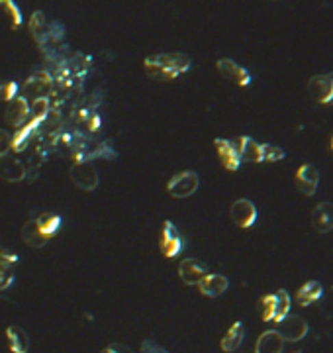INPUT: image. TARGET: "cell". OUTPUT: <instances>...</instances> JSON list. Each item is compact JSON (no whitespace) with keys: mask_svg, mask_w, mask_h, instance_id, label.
<instances>
[{"mask_svg":"<svg viewBox=\"0 0 333 353\" xmlns=\"http://www.w3.org/2000/svg\"><path fill=\"white\" fill-rule=\"evenodd\" d=\"M143 69L153 81H175L190 69V57L186 54H155L143 61Z\"/></svg>","mask_w":333,"mask_h":353,"instance_id":"cell-1","label":"cell"},{"mask_svg":"<svg viewBox=\"0 0 333 353\" xmlns=\"http://www.w3.org/2000/svg\"><path fill=\"white\" fill-rule=\"evenodd\" d=\"M63 220L57 214L51 212H43L38 218H32L24 224L22 228V240L29 245V247H43L51 238H56L57 231L61 228Z\"/></svg>","mask_w":333,"mask_h":353,"instance_id":"cell-2","label":"cell"},{"mask_svg":"<svg viewBox=\"0 0 333 353\" xmlns=\"http://www.w3.org/2000/svg\"><path fill=\"white\" fill-rule=\"evenodd\" d=\"M159 245H161V253L166 259H175L177 255H181V251L184 249V238L171 220L163 222L161 236H159Z\"/></svg>","mask_w":333,"mask_h":353,"instance_id":"cell-3","label":"cell"},{"mask_svg":"<svg viewBox=\"0 0 333 353\" xmlns=\"http://www.w3.org/2000/svg\"><path fill=\"white\" fill-rule=\"evenodd\" d=\"M308 322H306L302 316H298V314H288L286 318H282L280 322H278V336L284 340V343L288 341V343H298V341H302L308 336Z\"/></svg>","mask_w":333,"mask_h":353,"instance_id":"cell-4","label":"cell"},{"mask_svg":"<svg viewBox=\"0 0 333 353\" xmlns=\"http://www.w3.org/2000/svg\"><path fill=\"white\" fill-rule=\"evenodd\" d=\"M198 185H200V179H198L195 171H182V173H177L169 181L166 190L175 198H188L198 190Z\"/></svg>","mask_w":333,"mask_h":353,"instance_id":"cell-5","label":"cell"},{"mask_svg":"<svg viewBox=\"0 0 333 353\" xmlns=\"http://www.w3.org/2000/svg\"><path fill=\"white\" fill-rule=\"evenodd\" d=\"M308 93L318 104H330L333 102V79L330 75H314L308 82Z\"/></svg>","mask_w":333,"mask_h":353,"instance_id":"cell-6","label":"cell"},{"mask_svg":"<svg viewBox=\"0 0 333 353\" xmlns=\"http://www.w3.org/2000/svg\"><path fill=\"white\" fill-rule=\"evenodd\" d=\"M216 69H218V73L222 75L223 79L232 81L237 87H249L251 84L249 71L245 67H241V65H237L234 59H227V57L218 59Z\"/></svg>","mask_w":333,"mask_h":353,"instance_id":"cell-7","label":"cell"},{"mask_svg":"<svg viewBox=\"0 0 333 353\" xmlns=\"http://www.w3.org/2000/svg\"><path fill=\"white\" fill-rule=\"evenodd\" d=\"M230 216H232V222L236 224L237 228L247 230V228H251L257 222V208L247 198H239V201L232 204Z\"/></svg>","mask_w":333,"mask_h":353,"instance_id":"cell-8","label":"cell"},{"mask_svg":"<svg viewBox=\"0 0 333 353\" xmlns=\"http://www.w3.org/2000/svg\"><path fill=\"white\" fill-rule=\"evenodd\" d=\"M294 183H296V189L300 190L304 196H314L319 185V171L316 165L304 163L294 175Z\"/></svg>","mask_w":333,"mask_h":353,"instance_id":"cell-9","label":"cell"},{"mask_svg":"<svg viewBox=\"0 0 333 353\" xmlns=\"http://www.w3.org/2000/svg\"><path fill=\"white\" fill-rule=\"evenodd\" d=\"M71 181L81 190H95L98 187V171L92 163H75L71 169Z\"/></svg>","mask_w":333,"mask_h":353,"instance_id":"cell-10","label":"cell"},{"mask_svg":"<svg viewBox=\"0 0 333 353\" xmlns=\"http://www.w3.org/2000/svg\"><path fill=\"white\" fill-rule=\"evenodd\" d=\"M239 159L245 163H261L263 161V144H257L253 137L239 136L234 139Z\"/></svg>","mask_w":333,"mask_h":353,"instance_id":"cell-11","label":"cell"},{"mask_svg":"<svg viewBox=\"0 0 333 353\" xmlns=\"http://www.w3.org/2000/svg\"><path fill=\"white\" fill-rule=\"evenodd\" d=\"M208 267L206 263L198 261V259H184L181 265H179V277L182 279L184 285H196L208 275Z\"/></svg>","mask_w":333,"mask_h":353,"instance_id":"cell-12","label":"cell"},{"mask_svg":"<svg viewBox=\"0 0 333 353\" xmlns=\"http://www.w3.org/2000/svg\"><path fill=\"white\" fill-rule=\"evenodd\" d=\"M29 118V102L26 96H16L14 100L8 104V109L4 112V120L6 124L14 126V128H22L28 122Z\"/></svg>","mask_w":333,"mask_h":353,"instance_id":"cell-13","label":"cell"},{"mask_svg":"<svg viewBox=\"0 0 333 353\" xmlns=\"http://www.w3.org/2000/svg\"><path fill=\"white\" fill-rule=\"evenodd\" d=\"M0 179L6 183H20L26 179V167L14 155L0 157Z\"/></svg>","mask_w":333,"mask_h":353,"instance_id":"cell-14","label":"cell"},{"mask_svg":"<svg viewBox=\"0 0 333 353\" xmlns=\"http://www.w3.org/2000/svg\"><path fill=\"white\" fill-rule=\"evenodd\" d=\"M198 288H200V295L208 297V299H216L223 295L227 288H230V281L227 277L223 275H218V273H208L200 283H198Z\"/></svg>","mask_w":333,"mask_h":353,"instance_id":"cell-15","label":"cell"},{"mask_svg":"<svg viewBox=\"0 0 333 353\" xmlns=\"http://www.w3.org/2000/svg\"><path fill=\"white\" fill-rule=\"evenodd\" d=\"M214 146H216L218 157H220V161H222L223 167H225L227 171H237L239 165H241V159H239V153H237L234 141H232V139H222V137H218V139L214 141Z\"/></svg>","mask_w":333,"mask_h":353,"instance_id":"cell-16","label":"cell"},{"mask_svg":"<svg viewBox=\"0 0 333 353\" xmlns=\"http://www.w3.org/2000/svg\"><path fill=\"white\" fill-rule=\"evenodd\" d=\"M312 226L319 234L333 230V203H319L312 210Z\"/></svg>","mask_w":333,"mask_h":353,"instance_id":"cell-17","label":"cell"},{"mask_svg":"<svg viewBox=\"0 0 333 353\" xmlns=\"http://www.w3.org/2000/svg\"><path fill=\"white\" fill-rule=\"evenodd\" d=\"M38 130H40V124L32 122V120H28L22 128H18L16 134L12 136V150L16 153H22V151L28 150L34 136L38 134Z\"/></svg>","mask_w":333,"mask_h":353,"instance_id":"cell-18","label":"cell"},{"mask_svg":"<svg viewBox=\"0 0 333 353\" xmlns=\"http://www.w3.org/2000/svg\"><path fill=\"white\" fill-rule=\"evenodd\" d=\"M284 352V340L278 336L277 330H267L259 336L255 353H282Z\"/></svg>","mask_w":333,"mask_h":353,"instance_id":"cell-19","label":"cell"},{"mask_svg":"<svg viewBox=\"0 0 333 353\" xmlns=\"http://www.w3.org/2000/svg\"><path fill=\"white\" fill-rule=\"evenodd\" d=\"M321 295H323V286L319 281H308L304 285L300 286L298 291H296V302L300 304V306H310V304H314L316 300L321 299Z\"/></svg>","mask_w":333,"mask_h":353,"instance_id":"cell-20","label":"cell"},{"mask_svg":"<svg viewBox=\"0 0 333 353\" xmlns=\"http://www.w3.org/2000/svg\"><path fill=\"white\" fill-rule=\"evenodd\" d=\"M6 340L10 345L12 353H28L29 352V338L24 332V328L10 326L6 330Z\"/></svg>","mask_w":333,"mask_h":353,"instance_id":"cell-21","label":"cell"},{"mask_svg":"<svg viewBox=\"0 0 333 353\" xmlns=\"http://www.w3.org/2000/svg\"><path fill=\"white\" fill-rule=\"evenodd\" d=\"M51 89V77L47 73H38L32 75L28 81L24 82L26 95H34L36 98H43V95Z\"/></svg>","mask_w":333,"mask_h":353,"instance_id":"cell-22","label":"cell"},{"mask_svg":"<svg viewBox=\"0 0 333 353\" xmlns=\"http://www.w3.org/2000/svg\"><path fill=\"white\" fill-rule=\"evenodd\" d=\"M243 340H245L243 324H241V322H236V324H232L230 330L225 332V336H223L222 341H220V345H222V350L225 353H232L236 352L237 348L243 343Z\"/></svg>","mask_w":333,"mask_h":353,"instance_id":"cell-23","label":"cell"},{"mask_svg":"<svg viewBox=\"0 0 333 353\" xmlns=\"http://www.w3.org/2000/svg\"><path fill=\"white\" fill-rule=\"evenodd\" d=\"M28 26L29 34L36 38V41L40 43V47H42L43 43H47V18H45V14L42 10L32 14Z\"/></svg>","mask_w":333,"mask_h":353,"instance_id":"cell-24","label":"cell"},{"mask_svg":"<svg viewBox=\"0 0 333 353\" xmlns=\"http://www.w3.org/2000/svg\"><path fill=\"white\" fill-rule=\"evenodd\" d=\"M257 308H259L263 322H275V318H277V299H275V295H264L263 299H259Z\"/></svg>","mask_w":333,"mask_h":353,"instance_id":"cell-25","label":"cell"},{"mask_svg":"<svg viewBox=\"0 0 333 353\" xmlns=\"http://www.w3.org/2000/svg\"><path fill=\"white\" fill-rule=\"evenodd\" d=\"M49 110H51V104H49V98H34V104L29 106V114H32V122L40 124L42 126L43 120L47 118V114H49Z\"/></svg>","mask_w":333,"mask_h":353,"instance_id":"cell-26","label":"cell"},{"mask_svg":"<svg viewBox=\"0 0 333 353\" xmlns=\"http://www.w3.org/2000/svg\"><path fill=\"white\" fill-rule=\"evenodd\" d=\"M0 8L2 12L6 14L8 22H10V30H18L22 26V12H20V6L12 2V0H0Z\"/></svg>","mask_w":333,"mask_h":353,"instance_id":"cell-27","label":"cell"},{"mask_svg":"<svg viewBox=\"0 0 333 353\" xmlns=\"http://www.w3.org/2000/svg\"><path fill=\"white\" fill-rule=\"evenodd\" d=\"M275 299H277V318H275V322H280L282 318H286L288 314H291V295L284 291V288H280L275 293Z\"/></svg>","mask_w":333,"mask_h":353,"instance_id":"cell-28","label":"cell"},{"mask_svg":"<svg viewBox=\"0 0 333 353\" xmlns=\"http://www.w3.org/2000/svg\"><path fill=\"white\" fill-rule=\"evenodd\" d=\"M45 130V134H49V136H56V132L61 128V112L57 109H51L49 110V114H47V118L43 120V124L40 126Z\"/></svg>","mask_w":333,"mask_h":353,"instance_id":"cell-29","label":"cell"},{"mask_svg":"<svg viewBox=\"0 0 333 353\" xmlns=\"http://www.w3.org/2000/svg\"><path fill=\"white\" fill-rule=\"evenodd\" d=\"M18 96V82L0 81V102H12Z\"/></svg>","mask_w":333,"mask_h":353,"instance_id":"cell-30","label":"cell"},{"mask_svg":"<svg viewBox=\"0 0 333 353\" xmlns=\"http://www.w3.org/2000/svg\"><path fill=\"white\" fill-rule=\"evenodd\" d=\"M284 155H286V153H284L282 148L263 144V161H269V163H277V161H282V159H284Z\"/></svg>","mask_w":333,"mask_h":353,"instance_id":"cell-31","label":"cell"},{"mask_svg":"<svg viewBox=\"0 0 333 353\" xmlns=\"http://www.w3.org/2000/svg\"><path fill=\"white\" fill-rule=\"evenodd\" d=\"M14 283V267L8 265H0V291L10 288Z\"/></svg>","mask_w":333,"mask_h":353,"instance_id":"cell-32","label":"cell"},{"mask_svg":"<svg viewBox=\"0 0 333 353\" xmlns=\"http://www.w3.org/2000/svg\"><path fill=\"white\" fill-rule=\"evenodd\" d=\"M63 38H65V27L61 26L59 22L47 24V40L53 41V43H59Z\"/></svg>","mask_w":333,"mask_h":353,"instance_id":"cell-33","label":"cell"},{"mask_svg":"<svg viewBox=\"0 0 333 353\" xmlns=\"http://www.w3.org/2000/svg\"><path fill=\"white\" fill-rule=\"evenodd\" d=\"M16 263H18V253L10 251L8 247H2V245H0V265L14 267Z\"/></svg>","mask_w":333,"mask_h":353,"instance_id":"cell-34","label":"cell"},{"mask_svg":"<svg viewBox=\"0 0 333 353\" xmlns=\"http://www.w3.org/2000/svg\"><path fill=\"white\" fill-rule=\"evenodd\" d=\"M10 150H12V136L6 130H0V157L8 155Z\"/></svg>","mask_w":333,"mask_h":353,"instance_id":"cell-35","label":"cell"},{"mask_svg":"<svg viewBox=\"0 0 333 353\" xmlns=\"http://www.w3.org/2000/svg\"><path fill=\"white\" fill-rule=\"evenodd\" d=\"M141 353H166L165 348H161L159 343L151 340H145L141 343Z\"/></svg>","mask_w":333,"mask_h":353,"instance_id":"cell-36","label":"cell"},{"mask_svg":"<svg viewBox=\"0 0 333 353\" xmlns=\"http://www.w3.org/2000/svg\"><path fill=\"white\" fill-rule=\"evenodd\" d=\"M102 353H136L132 348H127V345H124V343H112V345H108L106 350Z\"/></svg>","mask_w":333,"mask_h":353,"instance_id":"cell-37","label":"cell"},{"mask_svg":"<svg viewBox=\"0 0 333 353\" xmlns=\"http://www.w3.org/2000/svg\"><path fill=\"white\" fill-rule=\"evenodd\" d=\"M330 146H332V153H333V136H332V144H330Z\"/></svg>","mask_w":333,"mask_h":353,"instance_id":"cell-38","label":"cell"},{"mask_svg":"<svg viewBox=\"0 0 333 353\" xmlns=\"http://www.w3.org/2000/svg\"><path fill=\"white\" fill-rule=\"evenodd\" d=\"M332 79H333V73H332ZM332 106H333V102H332Z\"/></svg>","mask_w":333,"mask_h":353,"instance_id":"cell-39","label":"cell"}]
</instances>
